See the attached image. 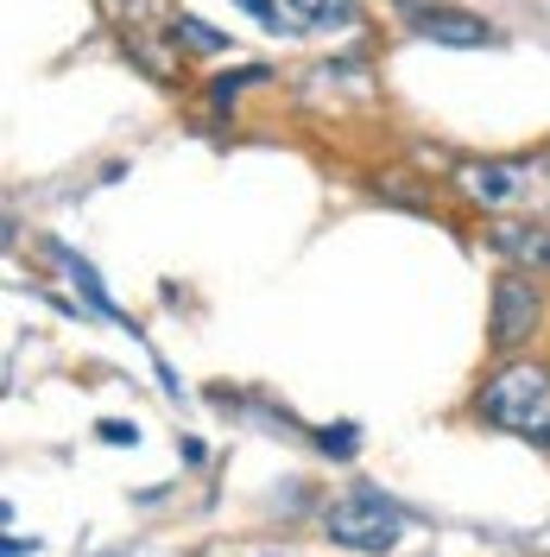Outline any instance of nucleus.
Listing matches in <instances>:
<instances>
[{"mask_svg":"<svg viewBox=\"0 0 550 557\" xmlns=\"http://www.w3.org/2000/svg\"><path fill=\"white\" fill-rule=\"evenodd\" d=\"M475 412H482L487 424H500V431H513V437L550 444V368H532V361L500 368V374L482 386Z\"/></svg>","mask_w":550,"mask_h":557,"instance_id":"1","label":"nucleus"},{"mask_svg":"<svg viewBox=\"0 0 550 557\" xmlns=\"http://www.w3.org/2000/svg\"><path fill=\"white\" fill-rule=\"evenodd\" d=\"M323 532H329L342 552L379 557V552L399 545L405 520H399V507H392L386 494H374V487H348V494H336V500L323 507Z\"/></svg>","mask_w":550,"mask_h":557,"instance_id":"2","label":"nucleus"},{"mask_svg":"<svg viewBox=\"0 0 550 557\" xmlns=\"http://www.w3.org/2000/svg\"><path fill=\"white\" fill-rule=\"evenodd\" d=\"M455 190L482 209H525L545 197V172L538 159H468L455 165Z\"/></svg>","mask_w":550,"mask_h":557,"instance_id":"3","label":"nucleus"},{"mask_svg":"<svg viewBox=\"0 0 550 557\" xmlns=\"http://www.w3.org/2000/svg\"><path fill=\"white\" fill-rule=\"evenodd\" d=\"M538 317H545V298H538L532 273H507L493 285V348H500V355L518 348V343H532Z\"/></svg>","mask_w":550,"mask_h":557,"instance_id":"4","label":"nucleus"},{"mask_svg":"<svg viewBox=\"0 0 550 557\" xmlns=\"http://www.w3.org/2000/svg\"><path fill=\"white\" fill-rule=\"evenodd\" d=\"M399 13H412L417 38H437V45H493V26L468 7H449V0H392Z\"/></svg>","mask_w":550,"mask_h":557,"instance_id":"5","label":"nucleus"},{"mask_svg":"<svg viewBox=\"0 0 550 557\" xmlns=\"http://www.w3.org/2000/svg\"><path fill=\"white\" fill-rule=\"evenodd\" d=\"M487 242H493V253H507L518 273H532V278L550 273V228L545 222H513V215H507V222H493Z\"/></svg>","mask_w":550,"mask_h":557,"instance_id":"6","label":"nucleus"},{"mask_svg":"<svg viewBox=\"0 0 550 557\" xmlns=\"http://www.w3.org/2000/svg\"><path fill=\"white\" fill-rule=\"evenodd\" d=\"M285 33H348L361 20V0H273Z\"/></svg>","mask_w":550,"mask_h":557,"instance_id":"7","label":"nucleus"},{"mask_svg":"<svg viewBox=\"0 0 550 557\" xmlns=\"http://www.w3.org/2000/svg\"><path fill=\"white\" fill-rule=\"evenodd\" d=\"M260 76H266L260 64H247V70H228V76H215V83H209V102H215V108H228V102H235V96L247 89V83H260Z\"/></svg>","mask_w":550,"mask_h":557,"instance_id":"8","label":"nucleus"},{"mask_svg":"<svg viewBox=\"0 0 550 557\" xmlns=\"http://www.w3.org/2000/svg\"><path fill=\"white\" fill-rule=\"evenodd\" d=\"M172 33L184 38V45H197V51H222V45H228L222 33H209V26L197 20V13H177V20H172Z\"/></svg>","mask_w":550,"mask_h":557,"instance_id":"9","label":"nucleus"},{"mask_svg":"<svg viewBox=\"0 0 550 557\" xmlns=\"http://www.w3.org/2000/svg\"><path fill=\"white\" fill-rule=\"evenodd\" d=\"M316 444H323L329 456H354V444H361V437H354V424H329V431H323Z\"/></svg>","mask_w":550,"mask_h":557,"instance_id":"10","label":"nucleus"},{"mask_svg":"<svg viewBox=\"0 0 550 557\" xmlns=\"http://www.w3.org/2000/svg\"><path fill=\"white\" fill-rule=\"evenodd\" d=\"M102 437H108V444H134L139 431H134V424H121V418H108V424H102Z\"/></svg>","mask_w":550,"mask_h":557,"instance_id":"11","label":"nucleus"}]
</instances>
